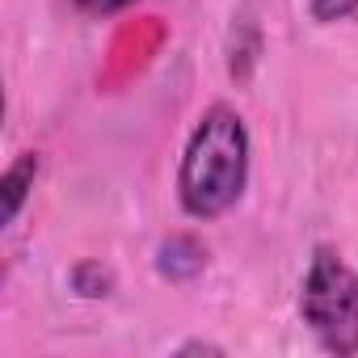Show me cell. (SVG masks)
I'll use <instances>...</instances> for the list:
<instances>
[{
  "mask_svg": "<svg viewBox=\"0 0 358 358\" xmlns=\"http://www.w3.org/2000/svg\"><path fill=\"white\" fill-rule=\"evenodd\" d=\"M72 5H76L80 13H89V17H110V13L127 9L131 0H72Z\"/></svg>",
  "mask_w": 358,
  "mask_h": 358,
  "instance_id": "cell-6",
  "label": "cell"
},
{
  "mask_svg": "<svg viewBox=\"0 0 358 358\" xmlns=\"http://www.w3.org/2000/svg\"><path fill=\"white\" fill-rule=\"evenodd\" d=\"M249 182V131L232 106H211L177 169V199L194 220H220L236 207Z\"/></svg>",
  "mask_w": 358,
  "mask_h": 358,
  "instance_id": "cell-1",
  "label": "cell"
},
{
  "mask_svg": "<svg viewBox=\"0 0 358 358\" xmlns=\"http://www.w3.org/2000/svg\"><path fill=\"white\" fill-rule=\"evenodd\" d=\"M34 173H38V156H34V152L17 156V164L5 173V224L17 220V211H22V203H26V190L34 186Z\"/></svg>",
  "mask_w": 358,
  "mask_h": 358,
  "instance_id": "cell-4",
  "label": "cell"
},
{
  "mask_svg": "<svg viewBox=\"0 0 358 358\" xmlns=\"http://www.w3.org/2000/svg\"><path fill=\"white\" fill-rule=\"evenodd\" d=\"M299 316L329 354H358V274L329 245H320L308 262Z\"/></svg>",
  "mask_w": 358,
  "mask_h": 358,
  "instance_id": "cell-2",
  "label": "cell"
},
{
  "mask_svg": "<svg viewBox=\"0 0 358 358\" xmlns=\"http://www.w3.org/2000/svg\"><path fill=\"white\" fill-rule=\"evenodd\" d=\"M160 274L164 278H173V282H186V278H194L203 266H207V249L194 241V236H169L164 245H160Z\"/></svg>",
  "mask_w": 358,
  "mask_h": 358,
  "instance_id": "cell-3",
  "label": "cell"
},
{
  "mask_svg": "<svg viewBox=\"0 0 358 358\" xmlns=\"http://www.w3.org/2000/svg\"><path fill=\"white\" fill-rule=\"evenodd\" d=\"M350 13H358V0H312L316 22H345Z\"/></svg>",
  "mask_w": 358,
  "mask_h": 358,
  "instance_id": "cell-5",
  "label": "cell"
}]
</instances>
